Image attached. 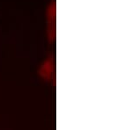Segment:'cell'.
<instances>
[{
	"label": "cell",
	"instance_id": "obj_1",
	"mask_svg": "<svg viewBox=\"0 0 132 130\" xmlns=\"http://www.w3.org/2000/svg\"><path fill=\"white\" fill-rule=\"evenodd\" d=\"M56 0H51L46 10V35L50 44L56 40Z\"/></svg>",
	"mask_w": 132,
	"mask_h": 130
},
{
	"label": "cell",
	"instance_id": "obj_2",
	"mask_svg": "<svg viewBox=\"0 0 132 130\" xmlns=\"http://www.w3.org/2000/svg\"><path fill=\"white\" fill-rule=\"evenodd\" d=\"M55 59L53 55L47 57L43 63L38 68V76L43 81L47 83H51L55 86V81H56V73H55Z\"/></svg>",
	"mask_w": 132,
	"mask_h": 130
}]
</instances>
